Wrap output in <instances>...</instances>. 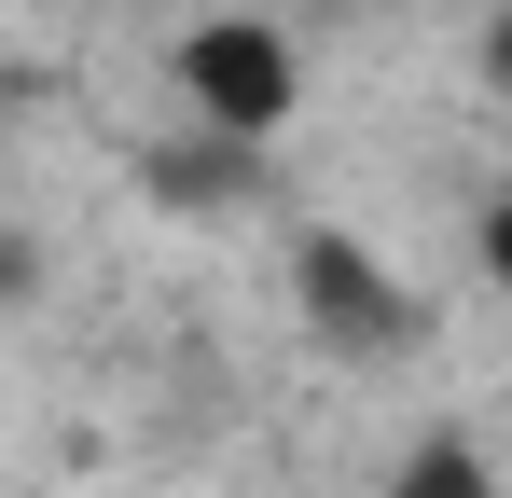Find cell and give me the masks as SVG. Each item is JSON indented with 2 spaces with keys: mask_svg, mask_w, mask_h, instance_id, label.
<instances>
[{
  "mask_svg": "<svg viewBox=\"0 0 512 498\" xmlns=\"http://www.w3.org/2000/svg\"><path fill=\"white\" fill-rule=\"evenodd\" d=\"M180 97H194L208 139H277L291 97H305V70H291V42L263 14H194L180 28Z\"/></svg>",
  "mask_w": 512,
  "mask_h": 498,
  "instance_id": "obj_1",
  "label": "cell"
},
{
  "mask_svg": "<svg viewBox=\"0 0 512 498\" xmlns=\"http://www.w3.org/2000/svg\"><path fill=\"white\" fill-rule=\"evenodd\" d=\"M291 291H305V319L333 332L346 360H402V346H416V305L388 291V263L360 236H305L291 249Z\"/></svg>",
  "mask_w": 512,
  "mask_h": 498,
  "instance_id": "obj_2",
  "label": "cell"
},
{
  "mask_svg": "<svg viewBox=\"0 0 512 498\" xmlns=\"http://www.w3.org/2000/svg\"><path fill=\"white\" fill-rule=\"evenodd\" d=\"M388 498H499V485H485V443H457V429H429L416 457L388 471Z\"/></svg>",
  "mask_w": 512,
  "mask_h": 498,
  "instance_id": "obj_3",
  "label": "cell"
},
{
  "mask_svg": "<svg viewBox=\"0 0 512 498\" xmlns=\"http://www.w3.org/2000/svg\"><path fill=\"white\" fill-rule=\"evenodd\" d=\"M485 277H499V291H512V194H499V208H485Z\"/></svg>",
  "mask_w": 512,
  "mask_h": 498,
  "instance_id": "obj_4",
  "label": "cell"
},
{
  "mask_svg": "<svg viewBox=\"0 0 512 498\" xmlns=\"http://www.w3.org/2000/svg\"><path fill=\"white\" fill-rule=\"evenodd\" d=\"M485 83H499V97H512V14H499V28H485Z\"/></svg>",
  "mask_w": 512,
  "mask_h": 498,
  "instance_id": "obj_5",
  "label": "cell"
}]
</instances>
